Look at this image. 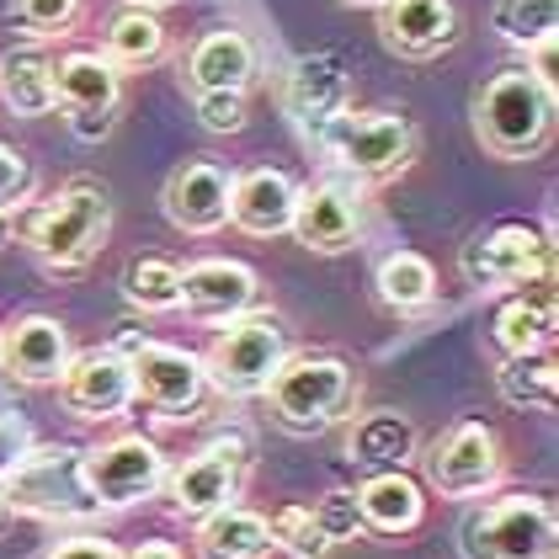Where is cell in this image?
<instances>
[{"label": "cell", "instance_id": "1", "mask_svg": "<svg viewBox=\"0 0 559 559\" xmlns=\"http://www.w3.org/2000/svg\"><path fill=\"white\" fill-rule=\"evenodd\" d=\"M555 102L559 96L527 64L496 70L474 91V139L496 160H533L555 133Z\"/></svg>", "mask_w": 559, "mask_h": 559}, {"label": "cell", "instance_id": "2", "mask_svg": "<svg viewBox=\"0 0 559 559\" xmlns=\"http://www.w3.org/2000/svg\"><path fill=\"white\" fill-rule=\"evenodd\" d=\"M107 235H112V198L96 181H70L64 192H53L22 218V240L59 277L86 272L91 257L107 246Z\"/></svg>", "mask_w": 559, "mask_h": 559}, {"label": "cell", "instance_id": "3", "mask_svg": "<svg viewBox=\"0 0 559 559\" xmlns=\"http://www.w3.org/2000/svg\"><path fill=\"white\" fill-rule=\"evenodd\" d=\"M320 155L352 181H389L416 160V129L405 112H357L346 107L314 133Z\"/></svg>", "mask_w": 559, "mask_h": 559}, {"label": "cell", "instance_id": "4", "mask_svg": "<svg viewBox=\"0 0 559 559\" xmlns=\"http://www.w3.org/2000/svg\"><path fill=\"white\" fill-rule=\"evenodd\" d=\"M549 261H555V235L538 224L507 218V224L479 229L459 251V272L474 294H516V288L549 283Z\"/></svg>", "mask_w": 559, "mask_h": 559}, {"label": "cell", "instance_id": "5", "mask_svg": "<svg viewBox=\"0 0 559 559\" xmlns=\"http://www.w3.org/2000/svg\"><path fill=\"white\" fill-rule=\"evenodd\" d=\"M261 394H266L277 427L325 431L352 411V400H357V373L346 368L342 357H288Z\"/></svg>", "mask_w": 559, "mask_h": 559}, {"label": "cell", "instance_id": "6", "mask_svg": "<svg viewBox=\"0 0 559 559\" xmlns=\"http://www.w3.org/2000/svg\"><path fill=\"white\" fill-rule=\"evenodd\" d=\"M283 362H288L283 320L277 314H240L214 336L209 357H203V373H209V389H218V394L251 400L272 384V373Z\"/></svg>", "mask_w": 559, "mask_h": 559}, {"label": "cell", "instance_id": "7", "mask_svg": "<svg viewBox=\"0 0 559 559\" xmlns=\"http://www.w3.org/2000/svg\"><path fill=\"white\" fill-rule=\"evenodd\" d=\"M5 507L27 516H44V522H75V516H96V501L86 490V474H81V448L75 442H53V448H33L11 479L0 485Z\"/></svg>", "mask_w": 559, "mask_h": 559}, {"label": "cell", "instance_id": "8", "mask_svg": "<svg viewBox=\"0 0 559 559\" xmlns=\"http://www.w3.org/2000/svg\"><path fill=\"white\" fill-rule=\"evenodd\" d=\"M464 559H555V507L544 496H501L459 527Z\"/></svg>", "mask_w": 559, "mask_h": 559}, {"label": "cell", "instance_id": "9", "mask_svg": "<svg viewBox=\"0 0 559 559\" xmlns=\"http://www.w3.org/2000/svg\"><path fill=\"white\" fill-rule=\"evenodd\" d=\"M81 474H86V490H91V501H96V512H129L139 501L160 496L171 469H166L160 442L129 431V437L81 448Z\"/></svg>", "mask_w": 559, "mask_h": 559}, {"label": "cell", "instance_id": "10", "mask_svg": "<svg viewBox=\"0 0 559 559\" xmlns=\"http://www.w3.org/2000/svg\"><path fill=\"white\" fill-rule=\"evenodd\" d=\"M246 469H251V442L246 437H218L203 453L181 459L166 474V496H171V512L181 522H203V516L224 512V507H240V490H246Z\"/></svg>", "mask_w": 559, "mask_h": 559}, {"label": "cell", "instance_id": "11", "mask_svg": "<svg viewBox=\"0 0 559 559\" xmlns=\"http://www.w3.org/2000/svg\"><path fill=\"white\" fill-rule=\"evenodd\" d=\"M501 474H507L501 437L485 421H453L427 448V485L442 490L448 501H474V496L496 490Z\"/></svg>", "mask_w": 559, "mask_h": 559}, {"label": "cell", "instance_id": "12", "mask_svg": "<svg viewBox=\"0 0 559 559\" xmlns=\"http://www.w3.org/2000/svg\"><path fill=\"white\" fill-rule=\"evenodd\" d=\"M129 373H133V400H144L160 421H187L203 405V394H209L203 357L187 352V346L144 342L129 357Z\"/></svg>", "mask_w": 559, "mask_h": 559}, {"label": "cell", "instance_id": "13", "mask_svg": "<svg viewBox=\"0 0 559 559\" xmlns=\"http://www.w3.org/2000/svg\"><path fill=\"white\" fill-rule=\"evenodd\" d=\"M59 394L75 416L86 421H118L133 405V373L129 357H118L112 346H86L70 357V368L59 373Z\"/></svg>", "mask_w": 559, "mask_h": 559}, {"label": "cell", "instance_id": "14", "mask_svg": "<svg viewBox=\"0 0 559 559\" xmlns=\"http://www.w3.org/2000/svg\"><path fill=\"white\" fill-rule=\"evenodd\" d=\"M288 235L299 240L304 251H314V257H342V251H352V240L362 235V203H357V187H346V181H314V187H299V203H294Z\"/></svg>", "mask_w": 559, "mask_h": 559}, {"label": "cell", "instance_id": "15", "mask_svg": "<svg viewBox=\"0 0 559 559\" xmlns=\"http://www.w3.org/2000/svg\"><path fill=\"white\" fill-rule=\"evenodd\" d=\"M257 304V272L246 261L209 257L181 266V299L176 309H187L198 325H229L240 314H251Z\"/></svg>", "mask_w": 559, "mask_h": 559}, {"label": "cell", "instance_id": "16", "mask_svg": "<svg viewBox=\"0 0 559 559\" xmlns=\"http://www.w3.org/2000/svg\"><path fill=\"white\" fill-rule=\"evenodd\" d=\"M229 181H235V171L218 160H187L166 181L160 209L181 235H214L229 224Z\"/></svg>", "mask_w": 559, "mask_h": 559}, {"label": "cell", "instance_id": "17", "mask_svg": "<svg viewBox=\"0 0 559 559\" xmlns=\"http://www.w3.org/2000/svg\"><path fill=\"white\" fill-rule=\"evenodd\" d=\"M75 346H70V331L53 320V314H22L0 331V368L16 379V384H59V373L70 368Z\"/></svg>", "mask_w": 559, "mask_h": 559}, {"label": "cell", "instance_id": "18", "mask_svg": "<svg viewBox=\"0 0 559 559\" xmlns=\"http://www.w3.org/2000/svg\"><path fill=\"white\" fill-rule=\"evenodd\" d=\"M346 96H352V81H346L342 53H304L299 64L288 70L283 107H288V118L299 123L304 139H314L331 118L346 112Z\"/></svg>", "mask_w": 559, "mask_h": 559}, {"label": "cell", "instance_id": "19", "mask_svg": "<svg viewBox=\"0 0 559 559\" xmlns=\"http://www.w3.org/2000/svg\"><path fill=\"white\" fill-rule=\"evenodd\" d=\"M379 38L400 59H437L459 44V11L453 0H384Z\"/></svg>", "mask_w": 559, "mask_h": 559}, {"label": "cell", "instance_id": "20", "mask_svg": "<svg viewBox=\"0 0 559 559\" xmlns=\"http://www.w3.org/2000/svg\"><path fill=\"white\" fill-rule=\"evenodd\" d=\"M294 203H299V187H294V176L277 171V166H257V171H240L229 181V224L257 235V240L288 235Z\"/></svg>", "mask_w": 559, "mask_h": 559}, {"label": "cell", "instance_id": "21", "mask_svg": "<svg viewBox=\"0 0 559 559\" xmlns=\"http://www.w3.org/2000/svg\"><path fill=\"white\" fill-rule=\"evenodd\" d=\"M357 516H362V533H384V538H405L421 527L427 516V485L411 469H379L368 474L357 490Z\"/></svg>", "mask_w": 559, "mask_h": 559}, {"label": "cell", "instance_id": "22", "mask_svg": "<svg viewBox=\"0 0 559 559\" xmlns=\"http://www.w3.org/2000/svg\"><path fill=\"white\" fill-rule=\"evenodd\" d=\"M53 102L70 118L75 112H118V102H123V70L102 48H75V53L53 59Z\"/></svg>", "mask_w": 559, "mask_h": 559}, {"label": "cell", "instance_id": "23", "mask_svg": "<svg viewBox=\"0 0 559 559\" xmlns=\"http://www.w3.org/2000/svg\"><path fill=\"white\" fill-rule=\"evenodd\" d=\"M251 81H257V48L235 27L203 33L198 48L187 53V86H192V96H209V91H240L246 96Z\"/></svg>", "mask_w": 559, "mask_h": 559}, {"label": "cell", "instance_id": "24", "mask_svg": "<svg viewBox=\"0 0 559 559\" xmlns=\"http://www.w3.org/2000/svg\"><path fill=\"white\" fill-rule=\"evenodd\" d=\"M490 336L501 346V357L549 352V346H555V294H549V288H516L512 299L496 309Z\"/></svg>", "mask_w": 559, "mask_h": 559}, {"label": "cell", "instance_id": "25", "mask_svg": "<svg viewBox=\"0 0 559 559\" xmlns=\"http://www.w3.org/2000/svg\"><path fill=\"white\" fill-rule=\"evenodd\" d=\"M416 448H421V437L411 427V416H400V411H373V416L352 421V431H346V459L368 464L373 474L405 469L416 459Z\"/></svg>", "mask_w": 559, "mask_h": 559}, {"label": "cell", "instance_id": "26", "mask_svg": "<svg viewBox=\"0 0 559 559\" xmlns=\"http://www.w3.org/2000/svg\"><path fill=\"white\" fill-rule=\"evenodd\" d=\"M0 102L16 118H48L53 102V59L44 48H11L0 53Z\"/></svg>", "mask_w": 559, "mask_h": 559}, {"label": "cell", "instance_id": "27", "mask_svg": "<svg viewBox=\"0 0 559 559\" xmlns=\"http://www.w3.org/2000/svg\"><path fill=\"white\" fill-rule=\"evenodd\" d=\"M272 555V527L261 512L224 507L198 522V559H266Z\"/></svg>", "mask_w": 559, "mask_h": 559}, {"label": "cell", "instance_id": "28", "mask_svg": "<svg viewBox=\"0 0 559 559\" xmlns=\"http://www.w3.org/2000/svg\"><path fill=\"white\" fill-rule=\"evenodd\" d=\"M373 288L394 314H421L437 299V266L421 251H389L379 261V272H373Z\"/></svg>", "mask_w": 559, "mask_h": 559}, {"label": "cell", "instance_id": "29", "mask_svg": "<svg viewBox=\"0 0 559 559\" xmlns=\"http://www.w3.org/2000/svg\"><path fill=\"white\" fill-rule=\"evenodd\" d=\"M102 53L118 64V70H150L166 59V22L155 11H133L123 5L112 22H107V38H102Z\"/></svg>", "mask_w": 559, "mask_h": 559}, {"label": "cell", "instance_id": "30", "mask_svg": "<svg viewBox=\"0 0 559 559\" xmlns=\"http://www.w3.org/2000/svg\"><path fill=\"white\" fill-rule=\"evenodd\" d=\"M496 389L516 411H555L559 400V368L555 352H522V357H501L496 368Z\"/></svg>", "mask_w": 559, "mask_h": 559}, {"label": "cell", "instance_id": "31", "mask_svg": "<svg viewBox=\"0 0 559 559\" xmlns=\"http://www.w3.org/2000/svg\"><path fill=\"white\" fill-rule=\"evenodd\" d=\"M490 27L501 33V44L522 48V53H533V48L555 44V33H559V0H496V11H490Z\"/></svg>", "mask_w": 559, "mask_h": 559}, {"label": "cell", "instance_id": "32", "mask_svg": "<svg viewBox=\"0 0 559 559\" xmlns=\"http://www.w3.org/2000/svg\"><path fill=\"white\" fill-rule=\"evenodd\" d=\"M123 299L144 314H166L181 299V266L166 257H133L123 266Z\"/></svg>", "mask_w": 559, "mask_h": 559}, {"label": "cell", "instance_id": "33", "mask_svg": "<svg viewBox=\"0 0 559 559\" xmlns=\"http://www.w3.org/2000/svg\"><path fill=\"white\" fill-rule=\"evenodd\" d=\"M266 527H272V549H288L294 559H325L331 555V538L320 533V522L309 507H277V512L266 516Z\"/></svg>", "mask_w": 559, "mask_h": 559}, {"label": "cell", "instance_id": "34", "mask_svg": "<svg viewBox=\"0 0 559 559\" xmlns=\"http://www.w3.org/2000/svg\"><path fill=\"white\" fill-rule=\"evenodd\" d=\"M11 11H16V22L33 38H59L64 27H75L81 0H11Z\"/></svg>", "mask_w": 559, "mask_h": 559}, {"label": "cell", "instance_id": "35", "mask_svg": "<svg viewBox=\"0 0 559 559\" xmlns=\"http://www.w3.org/2000/svg\"><path fill=\"white\" fill-rule=\"evenodd\" d=\"M309 512H314L320 533H325L331 544H346V538L362 533V516H357V496H352V490H325Z\"/></svg>", "mask_w": 559, "mask_h": 559}, {"label": "cell", "instance_id": "36", "mask_svg": "<svg viewBox=\"0 0 559 559\" xmlns=\"http://www.w3.org/2000/svg\"><path fill=\"white\" fill-rule=\"evenodd\" d=\"M192 112L209 133H240L246 129V96L240 91H209V96H192Z\"/></svg>", "mask_w": 559, "mask_h": 559}, {"label": "cell", "instance_id": "37", "mask_svg": "<svg viewBox=\"0 0 559 559\" xmlns=\"http://www.w3.org/2000/svg\"><path fill=\"white\" fill-rule=\"evenodd\" d=\"M27 198H33V166L22 150H11L0 139V214H16Z\"/></svg>", "mask_w": 559, "mask_h": 559}, {"label": "cell", "instance_id": "38", "mask_svg": "<svg viewBox=\"0 0 559 559\" xmlns=\"http://www.w3.org/2000/svg\"><path fill=\"white\" fill-rule=\"evenodd\" d=\"M38 448V437L27 427V416H0V485L11 479V469Z\"/></svg>", "mask_w": 559, "mask_h": 559}, {"label": "cell", "instance_id": "39", "mask_svg": "<svg viewBox=\"0 0 559 559\" xmlns=\"http://www.w3.org/2000/svg\"><path fill=\"white\" fill-rule=\"evenodd\" d=\"M44 559H123V549L112 538H96V533H75V538H59L48 544Z\"/></svg>", "mask_w": 559, "mask_h": 559}, {"label": "cell", "instance_id": "40", "mask_svg": "<svg viewBox=\"0 0 559 559\" xmlns=\"http://www.w3.org/2000/svg\"><path fill=\"white\" fill-rule=\"evenodd\" d=\"M112 123H118L112 112H75V118H70V133H75L81 144H102V139L112 133Z\"/></svg>", "mask_w": 559, "mask_h": 559}, {"label": "cell", "instance_id": "41", "mask_svg": "<svg viewBox=\"0 0 559 559\" xmlns=\"http://www.w3.org/2000/svg\"><path fill=\"white\" fill-rule=\"evenodd\" d=\"M123 559H181V549L166 544V538H144V544H133Z\"/></svg>", "mask_w": 559, "mask_h": 559}, {"label": "cell", "instance_id": "42", "mask_svg": "<svg viewBox=\"0 0 559 559\" xmlns=\"http://www.w3.org/2000/svg\"><path fill=\"white\" fill-rule=\"evenodd\" d=\"M123 5H133V11H155V16H160L166 5H181V0H123Z\"/></svg>", "mask_w": 559, "mask_h": 559}, {"label": "cell", "instance_id": "43", "mask_svg": "<svg viewBox=\"0 0 559 559\" xmlns=\"http://www.w3.org/2000/svg\"><path fill=\"white\" fill-rule=\"evenodd\" d=\"M11 246V214H0V251Z\"/></svg>", "mask_w": 559, "mask_h": 559}, {"label": "cell", "instance_id": "44", "mask_svg": "<svg viewBox=\"0 0 559 559\" xmlns=\"http://www.w3.org/2000/svg\"><path fill=\"white\" fill-rule=\"evenodd\" d=\"M342 5H368V11H379L384 0H342Z\"/></svg>", "mask_w": 559, "mask_h": 559}, {"label": "cell", "instance_id": "45", "mask_svg": "<svg viewBox=\"0 0 559 559\" xmlns=\"http://www.w3.org/2000/svg\"><path fill=\"white\" fill-rule=\"evenodd\" d=\"M5 516H11V507H5V496H0V527H5Z\"/></svg>", "mask_w": 559, "mask_h": 559}]
</instances>
